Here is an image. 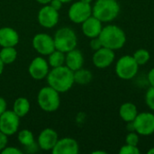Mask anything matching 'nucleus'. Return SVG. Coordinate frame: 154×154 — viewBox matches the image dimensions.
<instances>
[{"label": "nucleus", "mask_w": 154, "mask_h": 154, "mask_svg": "<svg viewBox=\"0 0 154 154\" xmlns=\"http://www.w3.org/2000/svg\"><path fill=\"white\" fill-rule=\"evenodd\" d=\"M148 81L151 85V87H154V68L152 69L148 74Z\"/></svg>", "instance_id": "nucleus-34"}, {"label": "nucleus", "mask_w": 154, "mask_h": 154, "mask_svg": "<svg viewBox=\"0 0 154 154\" xmlns=\"http://www.w3.org/2000/svg\"><path fill=\"white\" fill-rule=\"evenodd\" d=\"M37 102L43 111L54 112L60 105V93L50 86L44 87L38 93Z\"/></svg>", "instance_id": "nucleus-5"}, {"label": "nucleus", "mask_w": 154, "mask_h": 154, "mask_svg": "<svg viewBox=\"0 0 154 154\" xmlns=\"http://www.w3.org/2000/svg\"><path fill=\"white\" fill-rule=\"evenodd\" d=\"M59 140L56 131L51 128H46L41 132L38 137V145L42 150L51 151Z\"/></svg>", "instance_id": "nucleus-15"}, {"label": "nucleus", "mask_w": 154, "mask_h": 154, "mask_svg": "<svg viewBox=\"0 0 154 154\" xmlns=\"http://www.w3.org/2000/svg\"><path fill=\"white\" fill-rule=\"evenodd\" d=\"M120 12V5L116 0H97L92 7V15L102 23L115 20Z\"/></svg>", "instance_id": "nucleus-3"}, {"label": "nucleus", "mask_w": 154, "mask_h": 154, "mask_svg": "<svg viewBox=\"0 0 154 154\" xmlns=\"http://www.w3.org/2000/svg\"><path fill=\"white\" fill-rule=\"evenodd\" d=\"M80 1H82L84 3H88V4H90L92 2V0H80Z\"/></svg>", "instance_id": "nucleus-39"}, {"label": "nucleus", "mask_w": 154, "mask_h": 154, "mask_svg": "<svg viewBox=\"0 0 154 154\" xmlns=\"http://www.w3.org/2000/svg\"><path fill=\"white\" fill-rule=\"evenodd\" d=\"M98 38L100 39L103 47L113 51L123 48L126 42V35L125 32L120 27L114 24L103 27Z\"/></svg>", "instance_id": "nucleus-2"}, {"label": "nucleus", "mask_w": 154, "mask_h": 154, "mask_svg": "<svg viewBox=\"0 0 154 154\" xmlns=\"http://www.w3.org/2000/svg\"><path fill=\"white\" fill-rule=\"evenodd\" d=\"M47 81L49 86L59 93L67 92L75 83L74 71L64 65L52 68L47 75Z\"/></svg>", "instance_id": "nucleus-1"}, {"label": "nucleus", "mask_w": 154, "mask_h": 154, "mask_svg": "<svg viewBox=\"0 0 154 154\" xmlns=\"http://www.w3.org/2000/svg\"><path fill=\"white\" fill-rule=\"evenodd\" d=\"M55 50L60 51L64 53L76 49L78 39L75 32L69 27H62L59 29L54 35Z\"/></svg>", "instance_id": "nucleus-4"}, {"label": "nucleus", "mask_w": 154, "mask_h": 154, "mask_svg": "<svg viewBox=\"0 0 154 154\" xmlns=\"http://www.w3.org/2000/svg\"><path fill=\"white\" fill-rule=\"evenodd\" d=\"M48 63L51 68H57V67L64 65V63H65V53L60 51H58V50L53 51L49 55Z\"/></svg>", "instance_id": "nucleus-23"}, {"label": "nucleus", "mask_w": 154, "mask_h": 154, "mask_svg": "<svg viewBox=\"0 0 154 154\" xmlns=\"http://www.w3.org/2000/svg\"><path fill=\"white\" fill-rule=\"evenodd\" d=\"M92 15V6L90 4L82 1L75 2L69 10V18L75 23H82L89 16Z\"/></svg>", "instance_id": "nucleus-8"}, {"label": "nucleus", "mask_w": 154, "mask_h": 154, "mask_svg": "<svg viewBox=\"0 0 154 154\" xmlns=\"http://www.w3.org/2000/svg\"><path fill=\"white\" fill-rule=\"evenodd\" d=\"M148 153H149V154H154V147H153V148H152V149H150V150L148 151Z\"/></svg>", "instance_id": "nucleus-38"}, {"label": "nucleus", "mask_w": 154, "mask_h": 154, "mask_svg": "<svg viewBox=\"0 0 154 154\" xmlns=\"http://www.w3.org/2000/svg\"><path fill=\"white\" fill-rule=\"evenodd\" d=\"M133 57L134 58L135 61L138 63L139 66L144 65L150 60V52L145 49H139L134 53Z\"/></svg>", "instance_id": "nucleus-25"}, {"label": "nucleus", "mask_w": 154, "mask_h": 154, "mask_svg": "<svg viewBox=\"0 0 154 154\" xmlns=\"http://www.w3.org/2000/svg\"><path fill=\"white\" fill-rule=\"evenodd\" d=\"M17 57V51L14 47H2L0 51V58L5 64L13 63Z\"/></svg>", "instance_id": "nucleus-22"}, {"label": "nucleus", "mask_w": 154, "mask_h": 154, "mask_svg": "<svg viewBox=\"0 0 154 154\" xmlns=\"http://www.w3.org/2000/svg\"><path fill=\"white\" fill-rule=\"evenodd\" d=\"M79 151V143L73 138L66 137L58 140L51 150L53 154H78Z\"/></svg>", "instance_id": "nucleus-14"}, {"label": "nucleus", "mask_w": 154, "mask_h": 154, "mask_svg": "<svg viewBox=\"0 0 154 154\" xmlns=\"http://www.w3.org/2000/svg\"><path fill=\"white\" fill-rule=\"evenodd\" d=\"M19 42L18 32L11 27L0 28V46L14 47Z\"/></svg>", "instance_id": "nucleus-17"}, {"label": "nucleus", "mask_w": 154, "mask_h": 154, "mask_svg": "<svg viewBox=\"0 0 154 154\" xmlns=\"http://www.w3.org/2000/svg\"><path fill=\"white\" fill-rule=\"evenodd\" d=\"M18 141L22 145H23L24 147H27V146H30L32 143H34V137L31 131L24 129V130H22L19 132Z\"/></svg>", "instance_id": "nucleus-24"}, {"label": "nucleus", "mask_w": 154, "mask_h": 154, "mask_svg": "<svg viewBox=\"0 0 154 154\" xmlns=\"http://www.w3.org/2000/svg\"><path fill=\"white\" fill-rule=\"evenodd\" d=\"M92 80V73L85 69H79L74 71V81L79 85H87Z\"/></svg>", "instance_id": "nucleus-21"}, {"label": "nucleus", "mask_w": 154, "mask_h": 154, "mask_svg": "<svg viewBox=\"0 0 154 154\" xmlns=\"http://www.w3.org/2000/svg\"><path fill=\"white\" fill-rule=\"evenodd\" d=\"M28 70L32 79L37 80L42 79L49 73V63L43 58L36 57L30 63Z\"/></svg>", "instance_id": "nucleus-13"}, {"label": "nucleus", "mask_w": 154, "mask_h": 154, "mask_svg": "<svg viewBox=\"0 0 154 154\" xmlns=\"http://www.w3.org/2000/svg\"><path fill=\"white\" fill-rule=\"evenodd\" d=\"M6 107H7L6 101H5L3 97H0V116L7 110Z\"/></svg>", "instance_id": "nucleus-33"}, {"label": "nucleus", "mask_w": 154, "mask_h": 154, "mask_svg": "<svg viewBox=\"0 0 154 154\" xmlns=\"http://www.w3.org/2000/svg\"><path fill=\"white\" fill-rule=\"evenodd\" d=\"M119 153L121 154H139L140 153V150L137 146H134V145H130V144H125L124 145L120 151Z\"/></svg>", "instance_id": "nucleus-28"}, {"label": "nucleus", "mask_w": 154, "mask_h": 154, "mask_svg": "<svg viewBox=\"0 0 154 154\" xmlns=\"http://www.w3.org/2000/svg\"><path fill=\"white\" fill-rule=\"evenodd\" d=\"M66 66L72 71H76L82 68L84 64V58L80 51L73 49L67 52L65 55Z\"/></svg>", "instance_id": "nucleus-18"}, {"label": "nucleus", "mask_w": 154, "mask_h": 154, "mask_svg": "<svg viewBox=\"0 0 154 154\" xmlns=\"http://www.w3.org/2000/svg\"><path fill=\"white\" fill-rule=\"evenodd\" d=\"M2 154H22V151L14 147H5L1 152Z\"/></svg>", "instance_id": "nucleus-30"}, {"label": "nucleus", "mask_w": 154, "mask_h": 154, "mask_svg": "<svg viewBox=\"0 0 154 154\" xmlns=\"http://www.w3.org/2000/svg\"><path fill=\"white\" fill-rule=\"evenodd\" d=\"M62 4H63V3H62L60 0H51V3H50V5H51V7H53L54 9H56L57 11H59V10L61 8Z\"/></svg>", "instance_id": "nucleus-32"}, {"label": "nucleus", "mask_w": 154, "mask_h": 154, "mask_svg": "<svg viewBox=\"0 0 154 154\" xmlns=\"http://www.w3.org/2000/svg\"><path fill=\"white\" fill-rule=\"evenodd\" d=\"M102 22L91 15L82 23V32L88 38L98 37L102 31Z\"/></svg>", "instance_id": "nucleus-16"}, {"label": "nucleus", "mask_w": 154, "mask_h": 154, "mask_svg": "<svg viewBox=\"0 0 154 154\" xmlns=\"http://www.w3.org/2000/svg\"><path fill=\"white\" fill-rule=\"evenodd\" d=\"M93 154H106V152H103V151H96V152H93Z\"/></svg>", "instance_id": "nucleus-37"}, {"label": "nucleus", "mask_w": 154, "mask_h": 154, "mask_svg": "<svg viewBox=\"0 0 154 154\" xmlns=\"http://www.w3.org/2000/svg\"><path fill=\"white\" fill-rule=\"evenodd\" d=\"M32 47L42 55H50L55 51L54 40L47 33H38L32 39Z\"/></svg>", "instance_id": "nucleus-10"}, {"label": "nucleus", "mask_w": 154, "mask_h": 154, "mask_svg": "<svg viewBox=\"0 0 154 154\" xmlns=\"http://www.w3.org/2000/svg\"><path fill=\"white\" fill-rule=\"evenodd\" d=\"M7 146V135L0 131V152Z\"/></svg>", "instance_id": "nucleus-31"}, {"label": "nucleus", "mask_w": 154, "mask_h": 154, "mask_svg": "<svg viewBox=\"0 0 154 154\" xmlns=\"http://www.w3.org/2000/svg\"><path fill=\"white\" fill-rule=\"evenodd\" d=\"M90 47L92 50L94 51H97L99 50L100 48L103 47L102 45V42L100 41V39L98 37H95V38H92L91 41H90Z\"/></svg>", "instance_id": "nucleus-29"}, {"label": "nucleus", "mask_w": 154, "mask_h": 154, "mask_svg": "<svg viewBox=\"0 0 154 154\" xmlns=\"http://www.w3.org/2000/svg\"><path fill=\"white\" fill-rule=\"evenodd\" d=\"M20 117L13 110H6L0 116V131L7 136L18 131Z\"/></svg>", "instance_id": "nucleus-9"}, {"label": "nucleus", "mask_w": 154, "mask_h": 154, "mask_svg": "<svg viewBox=\"0 0 154 154\" xmlns=\"http://www.w3.org/2000/svg\"><path fill=\"white\" fill-rule=\"evenodd\" d=\"M119 115L120 117L126 123H130L133 122L135 117L138 115L137 112V107L134 104L127 102V103H124L119 109Z\"/></svg>", "instance_id": "nucleus-19"}, {"label": "nucleus", "mask_w": 154, "mask_h": 154, "mask_svg": "<svg viewBox=\"0 0 154 154\" xmlns=\"http://www.w3.org/2000/svg\"><path fill=\"white\" fill-rule=\"evenodd\" d=\"M115 58L116 55L113 50L102 47L95 51L93 55V63L98 69H106L113 63Z\"/></svg>", "instance_id": "nucleus-12"}, {"label": "nucleus", "mask_w": 154, "mask_h": 154, "mask_svg": "<svg viewBox=\"0 0 154 154\" xmlns=\"http://www.w3.org/2000/svg\"><path fill=\"white\" fill-rule=\"evenodd\" d=\"M62 3H69V2H70L71 0H60Z\"/></svg>", "instance_id": "nucleus-40"}, {"label": "nucleus", "mask_w": 154, "mask_h": 154, "mask_svg": "<svg viewBox=\"0 0 154 154\" xmlns=\"http://www.w3.org/2000/svg\"><path fill=\"white\" fill-rule=\"evenodd\" d=\"M145 102L148 107L154 111V87H151L145 95Z\"/></svg>", "instance_id": "nucleus-26"}, {"label": "nucleus", "mask_w": 154, "mask_h": 154, "mask_svg": "<svg viewBox=\"0 0 154 154\" xmlns=\"http://www.w3.org/2000/svg\"><path fill=\"white\" fill-rule=\"evenodd\" d=\"M13 111L21 118L25 116L30 111V102L25 97H18L13 106Z\"/></svg>", "instance_id": "nucleus-20"}, {"label": "nucleus", "mask_w": 154, "mask_h": 154, "mask_svg": "<svg viewBox=\"0 0 154 154\" xmlns=\"http://www.w3.org/2000/svg\"><path fill=\"white\" fill-rule=\"evenodd\" d=\"M39 4H41V5H48V4H50L51 3V0H36Z\"/></svg>", "instance_id": "nucleus-35"}, {"label": "nucleus", "mask_w": 154, "mask_h": 154, "mask_svg": "<svg viewBox=\"0 0 154 154\" xmlns=\"http://www.w3.org/2000/svg\"><path fill=\"white\" fill-rule=\"evenodd\" d=\"M125 143H126V144L138 146V143H139L138 134L136 132H130L125 137Z\"/></svg>", "instance_id": "nucleus-27"}, {"label": "nucleus", "mask_w": 154, "mask_h": 154, "mask_svg": "<svg viewBox=\"0 0 154 154\" xmlns=\"http://www.w3.org/2000/svg\"><path fill=\"white\" fill-rule=\"evenodd\" d=\"M59 16V11L50 5H45L38 13V21L42 27L52 28L58 23Z\"/></svg>", "instance_id": "nucleus-11"}, {"label": "nucleus", "mask_w": 154, "mask_h": 154, "mask_svg": "<svg viewBox=\"0 0 154 154\" xmlns=\"http://www.w3.org/2000/svg\"><path fill=\"white\" fill-rule=\"evenodd\" d=\"M139 65L130 55L121 57L116 65V73L122 79H132L138 72Z\"/></svg>", "instance_id": "nucleus-6"}, {"label": "nucleus", "mask_w": 154, "mask_h": 154, "mask_svg": "<svg viewBox=\"0 0 154 154\" xmlns=\"http://www.w3.org/2000/svg\"><path fill=\"white\" fill-rule=\"evenodd\" d=\"M4 66H5V63L3 62V60H1L0 58V75L3 73V70H4Z\"/></svg>", "instance_id": "nucleus-36"}, {"label": "nucleus", "mask_w": 154, "mask_h": 154, "mask_svg": "<svg viewBox=\"0 0 154 154\" xmlns=\"http://www.w3.org/2000/svg\"><path fill=\"white\" fill-rule=\"evenodd\" d=\"M134 132L140 135L148 136L154 133V115L152 113L143 112L138 114L133 121Z\"/></svg>", "instance_id": "nucleus-7"}]
</instances>
